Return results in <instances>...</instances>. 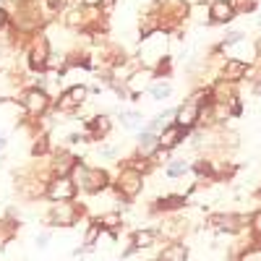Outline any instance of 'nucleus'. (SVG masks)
Returning <instances> with one entry per match:
<instances>
[{
    "label": "nucleus",
    "instance_id": "nucleus-10",
    "mask_svg": "<svg viewBox=\"0 0 261 261\" xmlns=\"http://www.w3.org/2000/svg\"><path fill=\"white\" fill-rule=\"evenodd\" d=\"M209 225H212V227H217V230L235 232V230H241L243 217H238V214H214V217H209Z\"/></svg>",
    "mask_w": 261,
    "mask_h": 261
},
{
    "label": "nucleus",
    "instance_id": "nucleus-27",
    "mask_svg": "<svg viewBox=\"0 0 261 261\" xmlns=\"http://www.w3.org/2000/svg\"><path fill=\"white\" fill-rule=\"evenodd\" d=\"M45 151H47V139L42 136V139H39V144H34V146H32V154H45Z\"/></svg>",
    "mask_w": 261,
    "mask_h": 261
},
{
    "label": "nucleus",
    "instance_id": "nucleus-29",
    "mask_svg": "<svg viewBox=\"0 0 261 261\" xmlns=\"http://www.w3.org/2000/svg\"><path fill=\"white\" fill-rule=\"evenodd\" d=\"M241 32H232V34H227V39H225V45H235V42H241Z\"/></svg>",
    "mask_w": 261,
    "mask_h": 261
},
{
    "label": "nucleus",
    "instance_id": "nucleus-28",
    "mask_svg": "<svg viewBox=\"0 0 261 261\" xmlns=\"http://www.w3.org/2000/svg\"><path fill=\"white\" fill-rule=\"evenodd\" d=\"M47 243H50V232H42L37 238V248H47Z\"/></svg>",
    "mask_w": 261,
    "mask_h": 261
},
{
    "label": "nucleus",
    "instance_id": "nucleus-34",
    "mask_svg": "<svg viewBox=\"0 0 261 261\" xmlns=\"http://www.w3.org/2000/svg\"><path fill=\"white\" fill-rule=\"evenodd\" d=\"M3 149H6V139H3V136H0V151H3Z\"/></svg>",
    "mask_w": 261,
    "mask_h": 261
},
{
    "label": "nucleus",
    "instance_id": "nucleus-2",
    "mask_svg": "<svg viewBox=\"0 0 261 261\" xmlns=\"http://www.w3.org/2000/svg\"><path fill=\"white\" fill-rule=\"evenodd\" d=\"M141 170L139 167H123L120 170V178H118V193H123L125 199H134V196L141 191Z\"/></svg>",
    "mask_w": 261,
    "mask_h": 261
},
{
    "label": "nucleus",
    "instance_id": "nucleus-4",
    "mask_svg": "<svg viewBox=\"0 0 261 261\" xmlns=\"http://www.w3.org/2000/svg\"><path fill=\"white\" fill-rule=\"evenodd\" d=\"M21 105H24V110L29 113V115H42L50 107V97H47V92L45 89H27L24 92V97H21Z\"/></svg>",
    "mask_w": 261,
    "mask_h": 261
},
{
    "label": "nucleus",
    "instance_id": "nucleus-22",
    "mask_svg": "<svg viewBox=\"0 0 261 261\" xmlns=\"http://www.w3.org/2000/svg\"><path fill=\"white\" fill-rule=\"evenodd\" d=\"M170 94H172L170 84H154V86H151V97H154V99H167Z\"/></svg>",
    "mask_w": 261,
    "mask_h": 261
},
{
    "label": "nucleus",
    "instance_id": "nucleus-5",
    "mask_svg": "<svg viewBox=\"0 0 261 261\" xmlns=\"http://www.w3.org/2000/svg\"><path fill=\"white\" fill-rule=\"evenodd\" d=\"M76 220H79V209L71 201H58L50 212V222L58 227H71V225H76Z\"/></svg>",
    "mask_w": 261,
    "mask_h": 261
},
{
    "label": "nucleus",
    "instance_id": "nucleus-11",
    "mask_svg": "<svg viewBox=\"0 0 261 261\" xmlns=\"http://www.w3.org/2000/svg\"><path fill=\"white\" fill-rule=\"evenodd\" d=\"M76 167V160L71 154H65V151H60L55 165H53V172H55V178H71V170Z\"/></svg>",
    "mask_w": 261,
    "mask_h": 261
},
{
    "label": "nucleus",
    "instance_id": "nucleus-14",
    "mask_svg": "<svg viewBox=\"0 0 261 261\" xmlns=\"http://www.w3.org/2000/svg\"><path fill=\"white\" fill-rule=\"evenodd\" d=\"M157 149H160L157 136H154V134H146V130H141V136H139V154H141V157H151Z\"/></svg>",
    "mask_w": 261,
    "mask_h": 261
},
{
    "label": "nucleus",
    "instance_id": "nucleus-20",
    "mask_svg": "<svg viewBox=\"0 0 261 261\" xmlns=\"http://www.w3.org/2000/svg\"><path fill=\"white\" fill-rule=\"evenodd\" d=\"M97 225L102 230H118L120 227V214L118 212H107V214H102L99 220H97Z\"/></svg>",
    "mask_w": 261,
    "mask_h": 261
},
{
    "label": "nucleus",
    "instance_id": "nucleus-3",
    "mask_svg": "<svg viewBox=\"0 0 261 261\" xmlns=\"http://www.w3.org/2000/svg\"><path fill=\"white\" fill-rule=\"evenodd\" d=\"M45 196L50 201H73V196H76V183L71 178H55L47 188H45Z\"/></svg>",
    "mask_w": 261,
    "mask_h": 261
},
{
    "label": "nucleus",
    "instance_id": "nucleus-13",
    "mask_svg": "<svg viewBox=\"0 0 261 261\" xmlns=\"http://www.w3.org/2000/svg\"><path fill=\"white\" fill-rule=\"evenodd\" d=\"M154 243H157V230H139V232H134V243H130V248L141 251V248H151Z\"/></svg>",
    "mask_w": 261,
    "mask_h": 261
},
{
    "label": "nucleus",
    "instance_id": "nucleus-21",
    "mask_svg": "<svg viewBox=\"0 0 261 261\" xmlns=\"http://www.w3.org/2000/svg\"><path fill=\"white\" fill-rule=\"evenodd\" d=\"M99 232H102V227H99L97 222H92V225H89V230H86V235H84V251H92V248H94Z\"/></svg>",
    "mask_w": 261,
    "mask_h": 261
},
{
    "label": "nucleus",
    "instance_id": "nucleus-18",
    "mask_svg": "<svg viewBox=\"0 0 261 261\" xmlns=\"http://www.w3.org/2000/svg\"><path fill=\"white\" fill-rule=\"evenodd\" d=\"M146 79H149V73L144 71V73H134L130 79H125V84H128V92H130V97H136L144 86H146Z\"/></svg>",
    "mask_w": 261,
    "mask_h": 261
},
{
    "label": "nucleus",
    "instance_id": "nucleus-1",
    "mask_svg": "<svg viewBox=\"0 0 261 261\" xmlns=\"http://www.w3.org/2000/svg\"><path fill=\"white\" fill-rule=\"evenodd\" d=\"M71 180L76 183V188H84L89 193H99L107 188L110 178H107V172L99 170V167H86L81 162H76V167L71 170Z\"/></svg>",
    "mask_w": 261,
    "mask_h": 261
},
{
    "label": "nucleus",
    "instance_id": "nucleus-24",
    "mask_svg": "<svg viewBox=\"0 0 261 261\" xmlns=\"http://www.w3.org/2000/svg\"><path fill=\"white\" fill-rule=\"evenodd\" d=\"M238 261H261V248H258V246H256V248H248Z\"/></svg>",
    "mask_w": 261,
    "mask_h": 261
},
{
    "label": "nucleus",
    "instance_id": "nucleus-17",
    "mask_svg": "<svg viewBox=\"0 0 261 261\" xmlns=\"http://www.w3.org/2000/svg\"><path fill=\"white\" fill-rule=\"evenodd\" d=\"M120 123H123V128H128V130H136V128H141L144 118H141V113H136V110H125V113H120Z\"/></svg>",
    "mask_w": 261,
    "mask_h": 261
},
{
    "label": "nucleus",
    "instance_id": "nucleus-33",
    "mask_svg": "<svg viewBox=\"0 0 261 261\" xmlns=\"http://www.w3.org/2000/svg\"><path fill=\"white\" fill-rule=\"evenodd\" d=\"M105 0H84V6H102Z\"/></svg>",
    "mask_w": 261,
    "mask_h": 261
},
{
    "label": "nucleus",
    "instance_id": "nucleus-8",
    "mask_svg": "<svg viewBox=\"0 0 261 261\" xmlns=\"http://www.w3.org/2000/svg\"><path fill=\"white\" fill-rule=\"evenodd\" d=\"M199 113H201V107H199V99H188L180 110H175V125H180V128H191L196 120H199Z\"/></svg>",
    "mask_w": 261,
    "mask_h": 261
},
{
    "label": "nucleus",
    "instance_id": "nucleus-30",
    "mask_svg": "<svg viewBox=\"0 0 261 261\" xmlns=\"http://www.w3.org/2000/svg\"><path fill=\"white\" fill-rule=\"evenodd\" d=\"M99 151H102V157H115V149L113 146H102Z\"/></svg>",
    "mask_w": 261,
    "mask_h": 261
},
{
    "label": "nucleus",
    "instance_id": "nucleus-26",
    "mask_svg": "<svg viewBox=\"0 0 261 261\" xmlns=\"http://www.w3.org/2000/svg\"><path fill=\"white\" fill-rule=\"evenodd\" d=\"M63 55H55V53H50V58H47V63H45V68H63Z\"/></svg>",
    "mask_w": 261,
    "mask_h": 261
},
{
    "label": "nucleus",
    "instance_id": "nucleus-16",
    "mask_svg": "<svg viewBox=\"0 0 261 261\" xmlns=\"http://www.w3.org/2000/svg\"><path fill=\"white\" fill-rule=\"evenodd\" d=\"M232 16H235V11H232L230 3H225V0H217V3H212V18H214V21H230Z\"/></svg>",
    "mask_w": 261,
    "mask_h": 261
},
{
    "label": "nucleus",
    "instance_id": "nucleus-7",
    "mask_svg": "<svg viewBox=\"0 0 261 261\" xmlns=\"http://www.w3.org/2000/svg\"><path fill=\"white\" fill-rule=\"evenodd\" d=\"M50 58V47H47V39L37 34V39L32 42V50H29V63H32V68H45V63Z\"/></svg>",
    "mask_w": 261,
    "mask_h": 261
},
{
    "label": "nucleus",
    "instance_id": "nucleus-19",
    "mask_svg": "<svg viewBox=\"0 0 261 261\" xmlns=\"http://www.w3.org/2000/svg\"><path fill=\"white\" fill-rule=\"evenodd\" d=\"M243 73H246V63H241V60H230L225 65V79H230V81L243 79Z\"/></svg>",
    "mask_w": 261,
    "mask_h": 261
},
{
    "label": "nucleus",
    "instance_id": "nucleus-25",
    "mask_svg": "<svg viewBox=\"0 0 261 261\" xmlns=\"http://www.w3.org/2000/svg\"><path fill=\"white\" fill-rule=\"evenodd\" d=\"M180 204H183L180 196H170V199H162V201H160L162 209H175V206H180Z\"/></svg>",
    "mask_w": 261,
    "mask_h": 261
},
{
    "label": "nucleus",
    "instance_id": "nucleus-9",
    "mask_svg": "<svg viewBox=\"0 0 261 261\" xmlns=\"http://www.w3.org/2000/svg\"><path fill=\"white\" fill-rule=\"evenodd\" d=\"M183 136H186V128H180V125H167V128H162V134L157 136V144H160V149H172L175 144H180L183 141Z\"/></svg>",
    "mask_w": 261,
    "mask_h": 261
},
{
    "label": "nucleus",
    "instance_id": "nucleus-12",
    "mask_svg": "<svg viewBox=\"0 0 261 261\" xmlns=\"http://www.w3.org/2000/svg\"><path fill=\"white\" fill-rule=\"evenodd\" d=\"M86 128H89V139H102L110 130V118L107 115H97L92 120H86Z\"/></svg>",
    "mask_w": 261,
    "mask_h": 261
},
{
    "label": "nucleus",
    "instance_id": "nucleus-6",
    "mask_svg": "<svg viewBox=\"0 0 261 261\" xmlns=\"http://www.w3.org/2000/svg\"><path fill=\"white\" fill-rule=\"evenodd\" d=\"M86 94H89V89H86V86H73V89H68V92L58 99V110L68 113V110H73V107H81V105L86 102Z\"/></svg>",
    "mask_w": 261,
    "mask_h": 261
},
{
    "label": "nucleus",
    "instance_id": "nucleus-15",
    "mask_svg": "<svg viewBox=\"0 0 261 261\" xmlns=\"http://www.w3.org/2000/svg\"><path fill=\"white\" fill-rule=\"evenodd\" d=\"M186 258H188V248L180 246V243H175V246L162 248V253H160L157 261H186Z\"/></svg>",
    "mask_w": 261,
    "mask_h": 261
},
{
    "label": "nucleus",
    "instance_id": "nucleus-31",
    "mask_svg": "<svg viewBox=\"0 0 261 261\" xmlns=\"http://www.w3.org/2000/svg\"><path fill=\"white\" fill-rule=\"evenodd\" d=\"M6 24H8V13L0 8V27H6Z\"/></svg>",
    "mask_w": 261,
    "mask_h": 261
},
{
    "label": "nucleus",
    "instance_id": "nucleus-23",
    "mask_svg": "<svg viewBox=\"0 0 261 261\" xmlns=\"http://www.w3.org/2000/svg\"><path fill=\"white\" fill-rule=\"evenodd\" d=\"M186 170H188V165H186L183 160H175L172 165H167V175H170V178H178V175H183Z\"/></svg>",
    "mask_w": 261,
    "mask_h": 261
},
{
    "label": "nucleus",
    "instance_id": "nucleus-32",
    "mask_svg": "<svg viewBox=\"0 0 261 261\" xmlns=\"http://www.w3.org/2000/svg\"><path fill=\"white\" fill-rule=\"evenodd\" d=\"M253 225H256V230H258V232H261V212H258V214H256V217H253Z\"/></svg>",
    "mask_w": 261,
    "mask_h": 261
}]
</instances>
